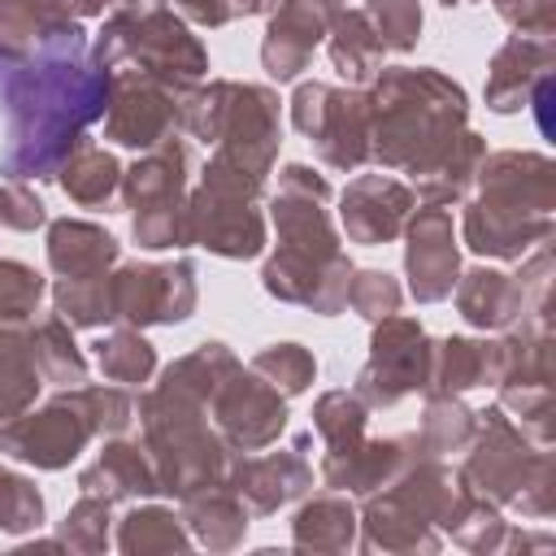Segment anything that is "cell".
Instances as JSON below:
<instances>
[{"label": "cell", "mask_w": 556, "mask_h": 556, "mask_svg": "<svg viewBox=\"0 0 556 556\" xmlns=\"http://www.w3.org/2000/svg\"><path fill=\"white\" fill-rule=\"evenodd\" d=\"M100 122H104L109 143L148 152V148L165 143L169 135H178V91L148 78V74L113 70L109 109H104Z\"/></svg>", "instance_id": "cell-17"}, {"label": "cell", "mask_w": 556, "mask_h": 556, "mask_svg": "<svg viewBox=\"0 0 556 556\" xmlns=\"http://www.w3.org/2000/svg\"><path fill=\"white\" fill-rule=\"evenodd\" d=\"M43 274L17 256H0V321H30L43 304Z\"/></svg>", "instance_id": "cell-44"}, {"label": "cell", "mask_w": 556, "mask_h": 556, "mask_svg": "<svg viewBox=\"0 0 556 556\" xmlns=\"http://www.w3.org/2000/svg\"><path fill=\"white\" fill-rule=\"evenodd\" d=\"M430 374V339L417 317L391 313L374 321L369 334V361L356 374V400L365 408H395L404 395L426 391Z\"/></svg>", "instance_id": "cell-14"}, {"label": "cell", "mask_w": 556, "mask_h": 556, "mask_svg": "<svg viewBox=\"0 0 556 556\" xmlns=\"http://www.w3.org/2000/svg\"><path fill=\"white\" fill-rule=\"evenodd\" d=\"M0 226L30 235V230L48 226V208H43V200L30 187H22V182L9 178V182H0Z\"/></svg>", "instance_id": "cell-48"}, {"label": "cell", "mask_w": 556, "mask_h": 556, "mask_svg": "<svg viewBox=\"0 0 556 556\" xmlns=\"http://www.w3.org/2000/svg\"><path fill=\"white\" fill-rule=\"evenodd\" d=\"M547 274H552V248L539 243L534 256H521V274L473 265L456 278L452 295L473 330H513L517 321L547 313V287H552Z\"/></svg>", "instance_id": "cell-12"}, {"label": "cell", "mask_w": 556, "mask_h": 556, "mask_svg": "<svg viewBox=\"0 0 556 556\" xmlns=\"http://www.w3.org/2000/svg\"><path fill=\"white\" fill-rule=\"evenodd\" d=\"M117 552L122 556H152V552H187L191 530L182 513L161 508V504H139L117 521Z\"/></svg>", "instance_id": "cell-34"}, {"label": "cell", "mask_w": 556, "mask_h": 556, "mask_svg": "<svg viewBox=\"0 0 556 556\" xmlns=\"http://www.w3.org/2000/svg\"><path fill=\"white\" fill-rule=\"evenodd\" d=\"M326 52H330L334 74L348 87H369L374 74L382 70V43H378V35H374V26H369V17L361 9H339L330 17Z\"/></svg>", "instance_id": "cell-32"}, {"label": "cell", "mask_w": 556, "mask_h": 556, "mask_svg": "<svg viewBox=\"0 0 556 556\" xmlns=\"http://www.w3.org/2000/svg\"><path fill=\"white\" fill-rule=\"evenodd\" d=\"M356 543L365 552H439L443 534L408 500H400L391 486H382V491L365 495Z\"/></svg>", "instance_id": "cell-25"}, {"label": "cell", "mask_w": 556, "mask_h": 556, "mask_svg": "<svg viewBox=\"0 0 556 556\" xmlns=\"http://www.w3.org/2000/svg\"><path fill=\"white\" fill-rule=\"evenodd\" d=\"M96 365H100V374L109 378V382H126V387H139V382H148L152 378V369H156V348L143 339V330L139 326H113L109 334H100L96 343Z\"/></svg>", "instance_id": "cell-37"}, {"label": "cell", "mask_w": 556, "mask_h": 556, "mask_svg": "<svg viewBox=\"0 0 556 556\" xmlns=\"http://www.w3.org/2000/svg\"><path fill=\"white\" fill-rule=\"evenodd\" d=\"M404 278L417 304H439L452 295L460 278V243H456V226L447 208L439 204L413 208L404 226Z\"/></svg>", "instance_id": "cell-19"}, {"label": "cell", "mask_w": 556, "mask_h": 556, "mask_svg": "<svg viewBox=\"0 0 556 556\" xmlns=\"http://www.w3.org/2000/svg\"><path fill=\"white\" fill-rule=\"evenodd\" d=\"M417 456H426L421 443H417V434H391V439H369V434H361L352 447L321 452L317 473H321V482H326L330 491H343V495L365 500V495L382 491L387 482H395Z\"/></svg>", "instance_id": "cell-21"}, {"label": "cell", "mask_w": 556, "mask_h": 556, "mask_svg": "<svg viewBox=\"0 0 556 556\" xmlns=\"http://www.w3.org/2000/svg\"><path fill=\"white\" fill-rule=\"evenodd\" d=\"M56 9H65L74 22H87V17H104V9H113V0H52Z\"/></svg>", "instance_id": "cell-51"}, {"label": "cell", "mask_w": 556, "mask_h": 556, "mask_svg": "<svg viewBox=\"0 0 556 556\" xmlns=\"http://www.w3.org/2000/svg\"><path fill=\"white\" fill-rule=\"evenodd\" d=\"M182 521L191 530V543H200L208 552H235L248 539L252 513L226 482H213L182 500Z\"/></svg>", "instance_id": "cell-29"}, {"label": "cell", "mask_w": 556, "mask_h": 556, "mask_svg": "<svg viewBox=\"0 0 556 556\" xmlns=\"http://www.w3.org/2000/svg\"><path fill=\"white\" fill-rule=\"evenodd\" d=\"M365 421H369V408L356 400V391H326L313 404V430L321 439V452L352 447L365 434Z\"/></svg>", "instance_id": "cell-40"}, {"label": "cell", "mask_w": 556, "mask_h": 556, "mask_svg": "<svg viewBox=\"0 0 556 556\" xmlns=\"http://www.w3.org/2000/svg\"><path fill=\"white\" fill-rule=\"evenodd\" d=\"M265 182L269 178L213 152L200 169V187L187 191V208H182L187 248H204L222 261L261 256L265 252V213H261Z\"/></svg>", "instance_id": "cell-8"}, {"label": "cell", "mask_w": 556, "mask_h": 556, "mask_svg": "<svg viewBox=\"0 0 556 556\" xmlns=\"http://www.w3.org/2000/svg\"><path fill=\"white\" fill-rule=\"evenodd\" d=\"M83 400H87V413L96 421V439H113V434H126L130 421H135V400L122 391V387H96V382H83Z\"/></svg>", "instance_id": "cell-47"}, {"label": "cell", "mask_w": 556, "mask_h": 556, "mask_svg": "<svg viewBox=\"0 0 556 556\" xmlns=\"http://www.w3.org/2000/svg\"><path fill=\"white\" fill-rule=\"evenodd\" d=\"M291 126L313 143L317 161L356 174L369 165V96L365 87H330V83H300L291 96Z\"/></svg>", "instance_id": "cell-11"}, {"label": "cell", "mask_w": 556, "mask_h": 556, "mask_svg": "<svg viewBox=\"0 0 556 556\" xmlns=\"http://www.w3.org/2000/svg\"><path fill=\"white\" fill-rule=\"evenodd\" d=\"M439 530H443L452 543H460L465 552H504L508 521L500 517V508H495L491 500H482V495H473V491L465 486Z\"/></svg>", "instance_id": "cell-38"}, {"label": "cell", "mask_w": 556, "mask_h": 556, "mask_svg": "<svg viewBox=\"0 0 556 556\" xmlns=\"http://www.w3.org/2000/svg\"><path fill=\"white\" fill-rule=\"evenodd\" d=\"M308 434L295 439V447H278V452H230L226 465V486L248 504L252 517H269L291 500H304L313 491V465H308Z\"/></svg>", "instance_id": "cell-18"}, {"label": "cell", "mask_w": 556, "mask_h": 556, "mask_svg": "<svg viewBox=\"0 0 556 556\" xmlns=\"http://www.w3.org/2000/svg\"><path fill=\"white\" fill-rule=\"evenodd\" d=\"M404 304V287L387 274V269H352V282H348V308L356 317H365L369 326L400 313Z\"/></svg>", "instance_id": "cell-46"}, {"label": "cell", "mask_w": 556, "mask_h": 556, "mask_svg": "<svg viewBox=\"0 0 556 556\" xmlns=\"http://www.w3.org/2000/svg\"><path fill=\"white\" fill-rule=\"evenodd\" d=\"M491 4L517 35H552L556 26V0H491Z\"/></svg>", "instance_id": "cell-49"}, {"label": "cell", "mask_w": 556, "mask_h": 556, "mask_svg": "<svg viewBox=\"0 0 556 556\" xmlns=\"http://www.w3.org/2000/svg\"><path fill=\"white\" fill-rule=\"evenodd\" d=\"M482 161H486V139L465 126L421 174H413V182H417L413 195H417L421 204H439V208L465 204L469 191H473V182H478Z\"/></svg>", "instance_id": "cell-28"}, {"label": "cell", "mask_w": 556, "mask_h": 556, "mask_svg": "<svg viewBox=\"0 0 556 556\" xmlns=\"http://www.w3.org/2000/svg\"><path fill=\"white\" fill-rule=\"evenodd\" d=\"M439 4H447V9H452V4H469V0H439Z\"/></svg>", "instance_id": "cell-53"}, {"label": "cell", "mask_w": 556, "mask_h": 556, "mask_svg": "<svg viewBox=\"0 0 556 556\" xmlns=\"http://www.w3.org/2000/svg\"><path fill=\"white\" fill-rule=\"evenodd\" d=\"M552 61H556L552 35H508L486 65V87H482L486 109L491 113L530 109V91L539 78L552 74Z\"/></svg>", "instance_id": "cell-23"}, {"label": "cell", "mask_w": 556, "mask_h": 556, "mask_svg": "<svg viewBox=\"0 0 556 556\" xmlns=\"http://www.w3.org/2000/svg\"><path fill=\"white\" fill-rule=\"evenodd\" d=\"M178 135L213 143V152L269 178L282 143L278 91L261 83L208 78L178 91Z\"/></svg>", "instance_id": "cell-5"}, {"label": "cell", "mask_w": 556, "mask_h": 556, "mask_svg": "<svg viewBox=\"0 0 556 556\" xmlns=\"http://www.w3.org/2000/svg\"><path fill=\"white\" fill-rule=\"evenodd\" d=\"M83 495H100L109 504H130V500H152L161 495V478L152 469V456L143 443H130L122 434L104 439L100 456L78 473Z\"/></svg>", "instance_id": "cell-24"}, {"label": "cell", "mask_w": 556, "mask_h": 556, "mask_svg": "<svg viewBox=\"0 0 556 556\" xmlns=\"http://www.w3.org/2000/svg\"><path fill=\"white\" fill-rule=\"evenodd\" d=\"M369 96V161L387 174H421L465 126L469 96L434 65H382Z\"/></svg>", "instance_id": "cell-3"}, {"label": "cell", "mask_w": 556, "mask_h": 556, "mask_svg": "<svg viewBox=\"0 0 556 556\" xmlns=\"http://www.w3.org/2000/svg\"><path fill=\"white\" fill-rule=\"evenodd\" d=\"M417 208V195L408 182L382 174H356L339 195V226L352 243L378 248L404 235L408 217Z\"/></svg>", "instance_id": "cell-20"}, {"label": "cell", "mask_w": 556, "mask_h": 556, "mask_svg": "<svg viewBox=\"0 0 556 556\" xmlns=\"http://www.w3.org/2000/svg\"><path fill=\"white\" fill-rule=\"evenodd\" d=\"M91 61L104 70L148 74L174 91L195 87L208 74V48L191 35L187 17H178L169 4L148 9V13L113 9L91 43Z\"/></svg>", "instance_id": "cell-9"}, {"label": "cell", "mask_w": 556, "mask_h": 556, "mask_svg": "<svg viewBox=\"0 0 556 556\" xmlns=\"http://www.w3.org/2000/svg\"><path fill=\"white\" fill-rule=\"evenodd\" d=\"M39 526H43V495H39V486L26 473L0 465V530L4 534H30Z\"/></svg>", "instance_id": "cell-45"}, {"label": "cell", "mask_w": 556, "mask_h": 556, "mask_svg": "<svg viewBox=\"0 0 556 556\" xmlns=\"http://www.w3.org/2000/svg\"><path fill=\"white\" fill-rule=\"evenodd\" d=\"M122 261V243L83 217H56L48 222V265L56 278H96L109 274Z\"/></svg>", "instance_id": "cell-26"}, {"label": "cell", "mask_w": 556, "mask_h": 556, "mask_svg": "<svg viewBox=\"0 0 556 556\" xmlns=\"http://www.w3.org/2000/svg\"><path fill=\"white\" fill-rule=\"evenodd\" d=\"M235 4H239V17H243V0H235Z\"/></svg>", "instance_id": "cell-54"}, {"label": "cell", "mask_w": 556, "mask_h": 556, "mask_svg": "<svg viewBox=\"0 0 556 556\" xmlns=\"http://www.w3.org/2000/svg\"><path fill=\"white\" fill-rule=\"evenodd\" d=\"M91 439H96V421L87 413L83 387H61L48 404L39 408L30 404L26 413L0 421V452L43 473L74 465Z\"/></svg>", "instance_id": "cell-13"}, {"label": "cell", "mask_w": 556, "mask_h": 556, "mask_svg": "<svg viewBox=\"0 0 556 556\" xmlns=\"http://www.w3.org/2000/svg\"><path fill=\"white\" fill-rule=\"evenodd\" d=\"M56 182H61V191H65L74 204L100 208V204H109V200L122 191V161H117L109 148H96V143L87 139V143H78V148L65 156V165L56 169Z\"/></svg>", "instance_id": "cell-33"}, {"label": "cell", "mask_w": 556, "mask_h": 556, "mask_svg": "<svg viewBox=\"0 0 556 556\" xmlns=\"http://www.w3.org/2000/svg\"><path fill=\"white\" fill-rule=\"evenodd\" d=\"M109 274H96V278H56L52 304H56V313L74 330H96V326L117 321L113 317V278Z\"/></svg>", "instance_id": "cell-39"}, {"label": "cell", "mask_w": 556, "mask_h": 556, "mask_svg": "<svg viewBox=\"0 0 556 556\" xmlns=\"http://www.w3.org/2000/svg\"><path fill=\"white\" fill-rule=\"evenodd\" d=\"M321 4H330V9H348V0H321Z\"/></svg>", "instance_id": "cell-52"}, {"label": "cell", "mask_w": 556, "mask_h": 556, "mask_svg": "<svg viewBox=\"0 0 556 556\" xmlns=\"http://www.w3.org/2000/svg\"><path fill=\"white\" fill-rule=\"evenodd\" d=\"M109 91L113 70L91 61L83 22H65L26 48L0 43V174L13 182L56 178L65 156L104 117Z\"/></svg>", "instance_id": "cell-1"}, {"label": "cell", "mask_w": 556, "mask_h": 556, "mask_svg": "<svg viewBox=\"0 0 556 556\" xmlns=\"http://www.w3.org/2000/svg\"><path fill=\"white\" fill-rule=\"evenodd\" d=\"M356 530H361V513L343 491L313 495L291 517V543L300 552H348L356 547Z\"/></svg>", "instance_id": "cell-30"}, {"label": "cell", "mask_w": 556, "mask_h": 556, "mask_svg": "<svg viewBox=\"0 0 556 556\" xmlns=\"http://www.w3.org/2000/svg\"><path fill=\"white\" fill-rule=\"evenodd\" d=\"M330 200L334 191L326 174H317L304 161L282 165L278 191L269 200L278 248L261 265V287L278 304H300L321 317H334L348 308V282L356 269L330 222Z\"/></svg>", "instance_id": "cell-2"}, {"label": "cell", "mask_w": 556, "mask_h": 556, "mask_svg": "<svg viewBox=\"0 0 556 556\" xmlns=\"http://www.w3.org/2000/svg\"><path fill=\"white\" fill-rule=\"evenodd\" d=\"M334 13L339 9H330L321 0H282L269 13L265 39H261V65H265V74L274 83L300 78L308 70V61H313V48L326 39Z\"/></svg>", "instance_id": "cell-22"}, {"label": "cell", "mask_w": 556, "mask_h": 556, "mask_svg": "<svg viewBox=\"0 0 556 556\" xmlns=\"http://www.w3.org/2000/svg\"><path fill=\"white\" fill-rule=\"evenodd\" d=\"M30 343H35V361H39V374H43L48 387L61 391V387H83L87 382L91 365H87L83 348L74 343V326L61 313L30 326Z\"/></svg>", "instance_id": "cell-35"}, {"label": "cell", "mask_w": 556, "mask_h": 556, "mask_svg": "<svg viewBox=\"0 0 556 556\" xmlns=\"http://www.w3.org/2000/svg\"><path fill=\"white\" fill-rule=\"evenodd\" d=\"M43 374L35 361V343H30V321H0V421L26 413L39 391H43Z\"/></svg>", "instance_id": "cell-31"}, {"label": "cell", "mask_w": 556, "mask_h": 556, "mask_svg": "<svg viewBox=\"0 0 556 556\" xmlns=\"http://www.w3.org/2000/svg\"><path fill=\"white\" fill-rule=\"evenodd\" d=\"M252 369L269 387H278L287 400L291 395H304L313 387V378H317V361H313V352L304 343H269V348H261L252 356Z\"/></svg>", "instance_id": "cell-41"}, {"label": "cell", "mask_w": 556, "mask_h": 556, "mask_svg": "<svg viewBox=\"0 0 556 556\" xmlns=\"http://www.w3.org/2000/svg\"><path fill=\"white\" fill-rule=\"evenodd\" d=\"M556 217V165L543 152H486L478 182L465 200L460 239L478 256L521 261L552 239Z\"/></svg>", "instance_id": "cell-4"}, {"label": "cell", "mask_w": 556, "mask_h": 556, "mask_svg": "<svg viewBox=\"0 0 556 556\" xmlns=\"http://www.w3.org/2000/svg\"><path fill=\"white\" fill-rule=\"evenodd\" d=\"M135 417L143 426V447L152 456V469L161 478V495L187 500L213 482H226L230 447L222 443L217 426H208V404L156 382L139 395Z\"/></svg>", "instance_id": "cell-6"}, {"label": "cell", "mask_w": 556, "mask_h": 556, "mask_svg": "<svg viewBox=\"0 0 556 556\" xmlns=\"http://www.w3.org/2000/svg\"><path fill=\"white\" fill-rule=\"evenodd\" d=\"M361 13L369 17L382 52L404 56L417 48V39H421V4L417 0H365Z\"/></svg>", "instance_id": "cell-43"}, {"label": "cell", "mask_w": 556, "mask_h": 556, "mask_svg": "<svg viewBox=\"0 0 556 556\" xmlns=\"http://www.w3.org/2000/svg\"><path fill=\"white\" fill-rule=\"evenodd\" d=\"M113 504L100 500V495H78V504L65 513V521L56 526V543L70 547V552H83V556H96V552H109L113 534H109V513Z\"/></svg>", "instance_id": "cell-42"}, {"label": "cell", "mask_w": 556, "mask_h": 556, "mask_svg": "<svg viewBox=\"0 0 556 556\" xmlns=\"http://www.w3.org/2000/svg\"><path fill=\"white\" fill-rule=\"evenodd\" d=\"M478 430V413L447 391H426V408H421V430L417 443L426 456H447V452H465L469 439Z\"/></svg>", "instance_id": "cell-36"}, {"label": "cell", "mask_w": 556, "mask_h": 556, "mask_svg": "<svg viewBox=\"0 0 556 556\" xmlns=\"http://www.w3.org/2000/svg\"><path fill=\"white\" fill-rule=\"evenodd\" d=\"M113 317L126 326H178L200 304L195 265L178 261H122L113 274Z\"/></svg>", "instance_id": "cell-15"}, {"label": "cell", "mask_w": 556, "mask_h": 556, "mask_svg": "<svg viewBox=\"0 0 556 556\" xmlns=\"http://www.w3.org/2000/svg\"><path fill=\"white\" fill-rule=\"evenodd\" d=\"M208 417L230 452H261L287 430V395L269 387L252 365H235L213 391Z\"/></svg>", "instance_id": "cell-16"}, {"label": "cell", "mask_w": 556, "mask_h": 556, "mask_svg": "<svg viewBox=\"0 0 556 556\" xmlns=\"http://www.w3.org/2000/svg\"><path fill=\"white\" fill-rule=\"evenodd\" d=\"M500 378V339H469V334H447L430 343V374L426 391H473V387H495Z\"/></svg>", "instance_id": "cell-27"}, {"label": "cell", "mask_w": 556, "mask_h": 556, "mask_svg": "<svg viewBox=\"0 0 556 556\" xmlns=\"http://www.w3.org/2000/svg\"><path fill=\"white\" fill-rule=\"evenodd\" d=\"M178 17L195 22V26H230L239 22V4L235 0H165Z\"/></svg>", "instance_id": "cell-50"}, {"label": "cell", "mask_w": 556, "mask_h": 556, "mask_svg": "<svg viewBox=\"0 0 556 556\" xmlns=\"http://www.w3.org/2000/svg\"><path fill=\"white\" fill-rule=\"evenodd\" d=\"M195 152L182 135L148 148L130 169H122V200L130 208V235L139 248H187L182 239V208L191 191Z\"/></svg>", "instance_id": "cell-10"}, {"label": "cell", "mask_w": 556, "mask_h": 556, "mask_svg": "<svg viewBox=\"0 0 556 556\" xmlns=\"http://www.w3.org/2000/svg\"><path fill=\"white\" fill-rule=\"evenodd\" d=\"M460 482L491 500L495 508H517L521 517H552L556 508V465L543 443H534L500 404L478 413V430L465 447Z\"/></svg>", "instance_id": "cell-7"}]
</instances>
